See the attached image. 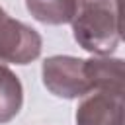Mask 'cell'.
I'll list each match as a JSON object with an SVG mask.
<instances>
[{
    "mask_svg": "<svg viewBox=\"0 0 125 125\" xmlns=\"http://www.w3.org/2000/svg\"><path fill=\"white\" fill-rule=\"evenodd\" d=\"M70 23L74 41L92 55H111L121 41L117 0H78Z\"/></svg>",
    "mask_w": 125,
    "mask_h": 125,
    "instance_id": "6da1fadb",
    "label": "cell"
},
{
    "mask_svg": "<svg viewBox=\"0 0 125 125\" xmlns=\"http://www.w3.org/2000/svg\"><path fill=\"white\" fill-rule=\"evenodd\" d=\"M41 76L45 88L57 98L76 100L92 92L86 59H78L70 55L47 57L41 64Z\"/></svg>",
    "mask_w": 125,
    "mask_h": 125,
    "instance_id": "7a4b0ae2",
    "label": "cell"
},
{
    "mask_svg": "<svg viewBox=\"0 0 125 125\" xmlns=\"http://www.w3.org/2000/svg\"><path fill=\"white\" fill-rule=\"evenodd\" d=\"M43 39L27 23L14 20L0 6V62L27 64L41 55Z\"/></svg>",
    "mask_w": 125,
    "mask_h": 125,
    "instance_id": "3957f363",
    "label": "cell"
},
{
    "mask_svg": "<svg viewBox=\"0 0 125 125\" xmlns=\"http://www.w3.org/2000/svg\"><path fill=\"white\" fill-rule=\"evenodd\" d=\"M76 125H123V94L92 90L76 107Z\"/></svg>",
    "mask_w": 125,
    "mask_h": 125,
    "instance_id": "277c9868",
    "label": "cell"
},
{
    "mask_svg": "<svg viewBox=\"0 0 125 125\" xmlns=\"http://www.w3.org/2000/svg\"><path fill=\"white\" fill-rule=\"evenodd\" d=\"M88 76L92 82V90H111L123 94V61L113 59L109 55H94L86 59Z\"/></svg>",
    "mask_w": 125,
    "mask_h": 125,
    "instance_id": "5b68a950",
    "label": "cell"
},
{
    "mask_svg": "<svg viewBox=\"0 0 125 125\" xmlns=\"http://www.w3.org/2000/svg\"><path fill=\"white\" fill-rule=\"evenodd\" d=\"M25 8L33 20L47 25H62L70 23L78 0H25Z\"/></svg>",
    "mask_w": 125,
    "mask_h": 125,
    "instance_id": "8992f818",
    "label": "cell"
},
{
    "mask_svg": "<svg viewBox=\"0 0 125 125\" xmlns=\"http://www.w3.org/2000/svg\"><path fill=\"white\" fill-rule=\"evenodd\" d=\"M23 105V86L18 74L0 62V125L12 121Z\"/></svg>",
    "mask_w": 125,
    "mask_h": 125,
    "instance_id": "52a82bcc",
    "label": "cell"
}]
</instances>
